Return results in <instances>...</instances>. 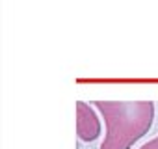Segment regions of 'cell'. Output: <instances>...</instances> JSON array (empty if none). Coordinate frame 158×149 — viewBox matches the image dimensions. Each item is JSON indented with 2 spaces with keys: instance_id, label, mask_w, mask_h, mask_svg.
Returning <instances> with one entry per match:
<instances>
[{
  "instance_id": "cell-3",
  "label": "cell",
  "mask_w": 158,
  "mask_h": 149,
  "mask_svg": "<svg viewBox=\"0 0 158 149\" xmlns=\"http://www.w3.org/2000/svg\"><path fill=\"white\" fill-rule=\"evenodd\" d=\"M139 149H158V136H156V138H152V140H149L147 143H143Z\"/></svg>"
},
{
  "instance_id": "cell-2",
  "label": "cell",
  "mask_w": 158,
  "mask_h": 149,
  "mask_svg": "<svg viewBox=\"0 0 158 149\" xmlns=\"http://www.w3.org/2000/svg\"><path fill=\"white\" fill-rule=\"evenodd\" d=\"M101 119L95 110L84 103L76 101V134L82 142H93L101 136Z\"/></svg>"
},
{
  "instance_id": "cell-1",
  "label": "cell",
  "mask_w": 158,
  "mask_h": 149,
  "mask_svg": "<svg viewBox=\"0 0 158 149\" xmlns=\"http://www.w3.org/2000/svg\"><path fill=\"white\" fill-rule=\"evenodd\" d=\"M95 106L106 123L101 149H130L149 132L154 119L152 101H95Z\"/></svg>"
}]
</instances>
